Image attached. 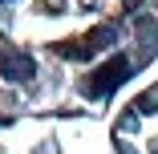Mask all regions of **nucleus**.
I'll return each mask as SVG.
<instances>
[{
	"label": "nucleus",
	"instance_id": "1",
	"mask_svg": "<svg viewBox=\"0 0 158 154\" xmlns=\"http://www.w3.org/2000/svg\"><path fill=\"white\" fill-rule=\"evenodd\" d=\"M126 73H130V61H126V57H110L102 69H93V73H89V81H85L81 89H85L89 98H110L114 89L126 81Z\"/></svg>",
	"mask_w": 158,
	"mask_h": 154
},
{
	"label": "nucleus",
	"instance_id": "2",
	"mask_svg": "<svg viewBox=\"0 0 158 154\" xmlns=\"http://www.w3.org/2000/svg\"><path fill=\"white\" fill-rule=\"evenodd\" d=\"M102 41H110V28H93V33H85V37L57 41L53 49H57L61 57H69V61H81V57H93V53H98V45H102Z\"/></svg>",
	"mask_w": 158,
	"mask_h": 154
},
{
	"label": "nucleus",
	"instance_id": "3",
	"mask_svg": "<svg viewBox=\"0 0 158 154\" xmlns=\"http://www.w3.org/2000/svg\"><path fill=\"white\" fill-rule=\"evenodd\" d=\"M0 73H4L8 81H28V77L37 73V65H33V57H28V53L4 49V53H0Z\"/></svg>",
	"mask_w": 158,
	"mask_h": 154
}]
</instances>
